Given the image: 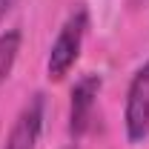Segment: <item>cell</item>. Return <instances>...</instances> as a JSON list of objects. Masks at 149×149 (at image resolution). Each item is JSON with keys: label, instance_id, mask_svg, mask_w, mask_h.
<instances>
[{"label": "cell", "instance_id": "cell-1", "mask_svg": "<svg viewBox=\"0 0 149 149\" xmlns=\"http://www.w3.org/2000/svg\"><path fill=\"white\" fill-rule=\"evenodd\" d=\"M86 35H89V9L77 6V9L69 12V17L57 29V37L52 40V49H49V57H46L49 80H63L74 69L77 57L83 52Z\"/></svg>", "mask_w": 149, "mask_h": 149}, {"label": "cell", "instance_id": "cell-2", "mask_svg": "<svg viewBox=\"0 0 149 149\" xmlns=\"http://www.w3.org/2000/svg\"><path fill=\"white\" fill-rule=\"evenodd\" d=\"M123 132L129 143H143L149 138V60L129 80L123 103Z\"/></svg>", "mask_w": 149, "mask_h": 149}, {"label": "cell", "instance_id": "cell-3", "mask_svg": "<svg viewBox=\"0 0 149 149\" xmlns=\"http://www.w3.org/2000/svg\"><path fill=\"white\" fill-rule=\"evenodd\" d=\"M43 120H46V95L35 92L20 106L17 118L12 120V129L6 135L3 149H37L40 132H43Z\"/></svg>", "mask_w": 149, "mask_h": 149}, {"label": "cell", "instance_id": "cell-4", "mask_svg": "<svg viewBox=\"0 0 149 149\" xmlns=\"http://www.w3.org/2000/svg\"><path fill=\"white\" fill-rule=\"evenodd\" d=\"M103 86V77L95 72H86L74 80L72 86V100H69V135L74 141L83 138L86 129L92 126L95 106H97V95Z\"/></svg>", "mask_w": 149, "mask_h": 149}, {"label": "cell", "instance_id": "cell-5", "mask_svg": "<svg viewBox=\"0 0 149 149\" xmlns=\"http://www.w3.org/2000/svg\"><path fill=\"white\" fill-rule=\"evenodd\" d=\"M20 46H23V32L20 29L0 32V86L9 80V74L15 69V63L20 57Z\"/></svg>", "mask_w": 149, "mask_h": 149}, {"label": "cell", "instance_id": "cell-6", "mask_svg": "<svg viewBox=\"0 0 149 149\" xmlns=\"http://www.w3.org/2000/svg\"><path fill=\"white\" fill-rule=\"evenodd\" d=\"M15 3L17 0H0V26H3V20H6V15L15 9Z\"/></svg>", "mask_w": 149, "mask_h": 149}, {"label": "cell", "instance_id": "cell-7", "mask_svg": "<svg viewBox=\"0 0 149 149\" xmlns=\"http://www.w3.org/2000/svg\"><path fill=\"white\" fill-rule=\"evenodd\" d=\"M63 149H77V146H74V143H72V146H63Z\"/></svg>", "mask_w": 149, "mask_h": 149}]
</instances>
